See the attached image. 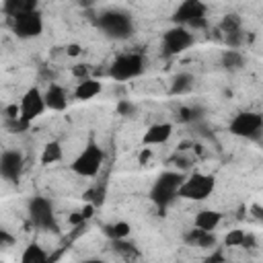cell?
I'll list each match as a JSON object with an SVG mask.
<instances>
[{"instance_id":"cell-1","label":"cell","mask_w":263,"mask_h":263,"mask_svg":"<svg viewBox=\"0 0 263 263\" xmlns=\"http://www.w3.org/2000/svg\"><path fill=\"white\" fill-rule=\"evenodd\" d=\"M185 177L177 171H164L156 177L152 189H150V201L158 208V210H164L175 197H179V189L183 185Z\"/></svg>"},{"instance_id":"cell-2","label":"cell","mask_w":263,"mask_h":263,"mask_svg":"<svg viewBox=\"0 0 263 263\" xmlns=\"http://www.w3.org/2000/svg\"><path fill=\"white\" fill-rule=\"evenodd\" d=\"M144 70H146L144 55L138 51H129V53H121L113 60V64L109 66V76L117 82H125V80H134V78L142 76Z\"/></svg>"},{"instance_id":"cell-3","label":"cell","mask_w":263,"mask_h":263,"mask_svg":"<svg viewBox=\"0 0 263 263\" xmlns=\"http://www.w3.org/2000/svg\"><path fill=\"white\" fill-rule=\"evenodd\" d=\"M103 162H105V152H103V148H101L95 140H90V142L80 150V154L72 160L70 168H72L76 175H80V177H95V175L101 171Z\"/></svg>"},{"instance_id":"cell-4","label":"cell","mask_w":263,"mask_h":263,"mask_svg":"<svg viewBox=\"0 0 263 263\" xmlns=\"http://www.w3.org/2000/svg\"><path fill=\"white\" fill-rule=\"evenodd\" d=\"M97 23H99V29L111 39H127L134 33L132 16L121 10H105Z\"/></svg>"},{"instance_id":"cell-5","label":"cell","mask_w":263,"mask_h":263,"mask_svg":"<svg viewBox=\"0 0 263 263\" xmlns=\"http://www.w3.org/2000/svg\"><path fill=\"white\" fill-rule=\"evenodd\" d=\"M214 187H216V181L212 175L191 173L189 177H185V181L179 189V197L189 199V201H203L214 193Z\"/></svg>"},{"instance_id":"cell-6","label":"cell","mask_w":263,"mask_h":263,"mask_svg":"<svg viewBox=\"0 0 263 263\" xmlns=\"http://www.w3.org/2000/svg\"><path fill=\"white\" fill-rule=\"evenodd\" d=\"M228 129L238 138H257L263 132V115L257 111H240L230 119Z\"/></svg>"},{"instance_id":"cell-7","label":"cell","mask_w":263,"mask_h":263,"mask_svg":"<svg viewBox=\"0 0 263 263\" xmlns=\"http://www.w3.org/2000/svg\"><path fill=\"white\" fill-rule=\"evenodd\" d=\"M173 21L179 27L201 29V27H205V6L197 0H187L175 10Z\"/></svg>"},{"instance_id":"cell-8","label":"cell","mask_w":263,"mask_h":263,"mask_svg":"<svg viewBox=\"0 0 263 263\" xmlns=\"http://www.w3.org/2000/svg\"><path fill=\"white\" fill-rule=\"evenodd\" d=\"M193 33L187 29V27H171L164 35H162V51L168 53V55H177V53H183L185 49H189L193 45Z\"/></svg>"},{"instance_id":"cell-9","label":"cell","mask_w":263,"mask_h":263,"mask_svg":"<svg viewBox=\"0 0 263 263\" xmlns=\"http://www.w3.org/2000/svg\"><path fill=\"white\" fill-rule=\"evenodd\" d=\"M21 121L25 123V125H29L33 119H37L45 109H47V105H45V97H43V92L37 88V86H31V88H27L25 90V95L21 97Z\"/></svg>"},{"instance_id":"cell-10","label":"cell","mask_w":263,"mask_h":263,"mask_svg":"<svg viewBox=\"0 0 263 263\" xmlns=\"http://www.w3.org/2000/svg\"><path fill=\"white\" fill-rule=\"evenodd\" d=\"M29 218H31L33 226H37L41 230H53L55 228L53 205L47 197H33L29 201Z\"/></svg>"},{"instance_id":"cell-11","label":"cell","mask_w":263,"mask_h":263,"mask_svg":"<svg viewBox=\"0 0 263 263\" xmlns=\"http://www.w3.org/2000/svg\"><path fill=\"white\" fill-rule=\"evenodd\" d=\"M12 33H14L18 39H35V37H39V35L43 33V18H41V12H39V10H33V12L14 16V18H12Z\"/></svg>"},{"instance_id":"cell-12","label":"cell","mask_w":263,"mask_h":263,"mask_svg":"<svg viewBox=\"0 0 263 263\" xmlns=\"http://www.w3.org/2000/svg\"><path fill=\"white\" fill-rule=\"evenodd\" d=\"M23 166H25V160H23V154L18 150H4L2 156H0V175L4 181H10V183H18L21 175H23Z\"/></svg>"},{"instance_id":"cell-13","label":"cell","mask_w":263,"mask_h":263,"mask_svg":"<svg viewBox=\"0 0 263 263\" xmlns=\"http://www.w3.org/2000/svg\"><path fill=\"white\" fill-rule=\"evenodd\" d=\"M173 136V125L171 123H152L144 136H142V144L148 148V146H158V144H164L168 142V138Z\"/></svg>"},{"instance_id":"cell-14","label":"cell","mask_w":263,"mask_h":263,"mask_svg":"<svg viewBox=\"0 0 263 263\" xmlns=\"http://www.w3.org/2000/svg\"><path fill=\"white\" fill-rule=\"evenodd\" d=\"M101 90H103V84L97 78H90V76L88 78H80L78 84H76V88H74V99H78V101H90Z\"/></svg>"},{"instance_id":"cell-15","label":"cell","mask_w":263,"mask_h":263,"mask_svg":"<svg viewBox=\"0 0 263 263\" xmlns=\"http://www.w3.org/2000/svg\"><path fill=\"white\" fill-rule=\"evenodd\" d=\"M43 97H45L47 109H51V111H64V109L68 107L66 90H64L60 84H49L47 90L43 92Z\"/></svg>"},{"instance_id":"cell-16","label":"cell","mask_w":263,"mask_h":263,"mask_svg":"<svg viewBox=\"0 0 263 263\" xmlns=\"http://www.w3.org/2000/svg\"><path fill=\"white\" fill-rule=\"evenodd\" d=\"M222 222V214L218 210H201L195 214V220H193V226L199 228V230H205V232H214Z\"/></svg>"},{"instance_id":"cell-17","label":"cell","mask_w":263,"mask_h":263,"mask_svg":"<svg viewBox=\"0 0 263 263\" xmlns=\"http://www.w3.org/2000/svg\"><path fill=\"white\" fill-rule=\"evenodd\" d=\"M2 10L14 18V16H21V14L37 10V2L35 0H6L2 4Z\"/></svg>"},{"instance_id":"cell-18","label":"cell","mask_w":263,"mask_h":263,"mask_svg":"<svg viewBox=\"0 0 263 263\" xmlns=\"http://www.w3.org/2000/svg\"><path fill=\"white\" fill-rule=\"evenodd\" d=\"M132 232V226L125 222V220H117V222H109L103 226V234L109 238V240H125Z\"/></svg>"},{"instance_id":"cell-19","label":"cell","mask_w":263,"mask_h":263,"mask_svg":"<svg viewBox=\"0 0 263 263\" xmlns=\"http://www.w3.org/2000/svg\"><path fill=\"white\" fill-rule=\"evenodd\" d=\"M21 263H51V259H49V255L45 253V249L41 245L31 242L21 253Z\"/></svg>"},{"instance_id":"cell-20","label":"cell","mask_w":263,"mask_h":263,"mask_svg":"<svg viewBox=\"0 0 263 263\" xmlns=\"http://www.w3.org/2000/svg\"><path fill=\"white\" fill-rule=\"evenodd\" d=\"M195 84V76L189 72H179L171 82V95H187Z\"/></svg>"},{"instance_id":"cell-21","label":"cell","mask_w":263,"mask_h":263,"mask_svg":"<svg viewBox=\"0 0 263 263\" xmlns=\"http://www.w3.org/2000/svg\"><path fill=\"white\" fill-rule=\"evenodd\" d=\"M62 156H64L62 144L55 142V140H51V142H47V144L43 146V150H41V158H39V160H41L43 166H49V164H53V162H60Z\"/></svg>"},{"instance_id":"cell-22","label":"cell","mask_w":263,"mask_h":263,"mask_svg":"<svg viewBox=\"0 0 263 263\" xmlns=\"http://www.w3.org/2000/svg\"><path fill=\"white\" fill-rule=\"evenodd\" d=\"M220 64L224 70H230V72H236L245 66V55L238 51V49H224L222 58H220Z\"/></svg>"},{"instance_id":"cell-23","label":"cell","mask_w":263,"mask_h":263,"mask_svg":"<svg viewBox=\"0 0 263 263\" xmlns=\"http://www.w3.org/2000/svg\"><path fill=\"white\" fill-rule=\"evenodd\" d=\"M245 238H247V232L245 230H230L226 236H224V247H245Z\"/></svg>"},{"instance_id":"cell-24","label":"cell","mask_w":263,"mask_h":263,"mask_svg":"<svg viewBox=\"0 0 263 263\" xmlns=\"http://www.w3.org/2000/svg\"><path fill=\"white\" fill-rule=\"evenodd\" d=\"M222 29H224L226 35H228V33H234V31H240V21H238V16H236V14H228V16H224V21H222Z\"/></svg>"},{"instance_id":"cell-25","label":"cell","mask_w":263,"mask_h":263,"mask_svg":"<svg viewBox=\"0 0 263 263\" xmlns=\"http://www.w3.org/2000/svg\"><path fill=\"white\" fill-rule=\"evenodd\" d=\"M177 119L183 121V123H189V121H195L197 119V111L191 109V107H181L177 111Z\"/></svg>"},{"instance_id":"cell-26","label":"cell","mask_w":263,"mask_h":263,"mask_svg":"<svg viewBox=\"0 0 263 263\" xmlns=\"http://www.w3.org/2000/svg\"><path fill=\"white\" fill-rule=\"evenodd\" d=\"M117 113L119 115H132L134 113V105H132V101H125V99H121L119 103H117Z\"/></svg>"},{"instance_id":"cell-27","label":"cell","mask_w":263,"mask_h":263,"mask_svg":"<svg viewBox=\"0 0 263 263\" xmlns=\"http://www.w3.org/2000/svg\"><path fill=\"white\" fill-rule=\"evenodd\" d=\"M113 247H115V251L125 253V255L134 253V245H129V242H125V240H115V242H113Z\"/></svg>"},{"instance_id":"cell-28","label":"cell","mask_w":263,"mask_h":263,"mask_svg":"<svg viewBox=\"0 0 263 263\" xmlns=\"http://www.w3.org/2000/svg\"><path fill=\"white\" fill-rule=\"evenodd\" d=\"M12 242H14V236H12L8 230H0V247L8 249Z\"/></svg>"},{"instance_id":"cell-29","label":"cell","mask_w":263,"mask_h":263,"mask_svg":"<svg viewBox=\"0 0 263 263\" xmlns=\"http://www.w3.org/2000/svg\"><path fill=\"white\" fill-rule=\"evenodd\" d=\"M84 222H86V218H84L82 210H78V212H72V214H70V224H74V226H82Z\"/></svg>"},{"instance_id":"cell-30","label":"cell","mask_w":263,"mask_h":263,"mask_svg":"<svg viewBox=\"0 0 263 263\" xmlns=\"http://www.w3.org/2000/svg\"><path fill=\"white\" fill-rule=\"evenodd\" d=\"M80 51H82V47H80V45H76V43H70V45L66 47V53H68L70 58H76V55H80Z\"/></svg>"},{"instance_id":"cell-31","label":"cell","mask_w":263,"mask_h":263,"mask_svg":"<svg viewBox=\"0 0 263 263\" xmlns=\"http://www.w3.org/2000/svg\"><path fill=\"white\" fill-rule=\"evenodd\" d=\"M251 214L255 216V220H259V222L263 224V205H259V203H255V205L251 208Z\"/></svg>"},{"instance_id":"cell-32","label":"cell","mask_w":263,"mask_h":263,"mask_svg":"<svg viewBox=\"0 0 263 263\" xmlns=\"http://www.w3.org/2000/svg\"><path fill=\"white\" fill-rule=\"evenodd\" d=\"M150 158H152V150L144 146V148H142V152H140V164H146Z\"/></svg>"},{"instance_id":"cell-33","label":"cell","mask_w":263,"mask_h":263,"mask_svg":"<svg viewBox=\"0 0 263 263\" xmlns=\"http://www.w3.org/2000/svg\"><path fill=\"white\" fill-rule=\"evenodd\" d=\"M255 247V236L253 234H247V238H245V249H253Z\"/></svg>"},{"instance_id":"cell-34","label":"cell","mask_w":263,"mask_h":263,"mask_svg":"<svg viewBox=\"0 0 263 263\" xmlns=\"http://www.w3.org/2000/svg\"><path fill=\"white\" fill-rule=\"evenodd\" d=\"M82 263H105L103 259H86V261H82Z\"/></svg>"}]
</instances>
